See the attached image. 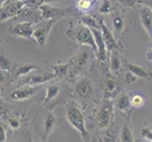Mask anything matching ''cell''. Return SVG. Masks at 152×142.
Returning <instances> with one entry per match:
<instances>
[{
  "mask_svg": "<svg viewBox=\"0 0 152 142\" xmlns=\"http://www.w3.org/2000/svg\"><path fill=\"white\" fill-rule=\"evenodd\" d=\"M66 117L68 122L77 131L86 142H89L90 135L86 126V120L82 110L73 101H69L66 104Z\"/></svg>",
  "mask_w": 152,
  "mask_h": 142,
  "instance_id": "6da1fadb",
  "label": "cell"
},
{
  "mask_svg": "<svg viewBox=\"0 0 152 142\" xmlns=\"http://www.w3.org/2000/svg\"><path fill=\"white\" fill-rule=\"evenodd\" d=\"M66 33V36H68L70 40L75 42L76 44L90 47V49L93 50L94 54L96 55L97 47H96L94 37L92 35V32L90 30V28H87L84 25L75 26L73 25V23H70Z\"/></svg>",
  "mask_w": 152,
  "mask_h": 142,
  "instance_id": "7a4b0ae2",
  "label": "cell"
},
{
  "mask_svg": "<svg viewBox=\"0 0 152 142\" xmlns=\"http://www.w3.org/2000/svg\"><path fill=\"white\" fill-rule=\"evenodd\" d=\"M57 22L53 20L45 21L43 20L38 24H35L34 30H33L32 39L34 40L37 47L44 49L47 45V41L51 31V28Z\"/></svg>",
  "mask_w": 152,
  "mask_h": 142,
  "instance_id": "3957f363",
  "label": "cell"
},
{
  "mask_svg": "<svg viewBox=\"0 0 152 142\" xmlns=\"http://www.w3.org/2000/svg\"><path fill=\"white\" fill-rule=\"evenodd\" d=\"M114 115V104L110 99H106L100 106L96 115L97 127L100 130H104L110 125Z\"/></svg>",
  "mask_w": 152,
  "mask_h": 142,
  "instance_id": "277c9868",
  "label": "cell"
},
{
  "mask_svg": "<svg viewBox=\"0 0 152 142\" xmlns=\"http://www.w3.org/2000/svg\"><path fill=\"white\" fill-rule=\"evenodd\" d=\"M89 60V52L88 50H84L81 49L77 54H75L74 57L70 59V68L69 75L71 77H76L80 72H82L85 66L87 65ZM68 75V76H69Z\"/></svg>",
  "mask_w": 152,
  "mask_h": 142,
  "instance_id": "5b68a950",
  "label": "cell"
},
{
  "mask_svg": "<svg viewBox=\"0 0 152 142\" xmlns=\"http://www.w3.org/2000/svg\"><path fill=\"white\" fill-rule=\"evenodd\" d=\"M35 24L30 22H17L9 28V33L14 37H20L24 39H32Z\"/></svg>",
  "mask_w": 152,
  "mask_h": 142,
  "instance_id": "8992f818",
  "label": "cell"
},
{
  "mask_svg": "<svg viewBox=\"0 0 152 142\" xmlns=\"http://www.w3.org/2000/svg\"><path fill=\"white\" fill-rule=\"evenodd\" d=\"M39 11L41 12V16L43 20L45 21L53 20L58 22L60 19L64 18L66 15L69 9H60V8L52 7L49 4H44L39 8Z\"/></svg>",
  "mask_w": 152,
  "mask_h": 142,
  "instance_id": "52a82bcc",
  "label": "cell"
},
{
  "mask_svg": "<svg viewBox=\"0 0 152 142\" xmlns=\"http://www.w3.org/2000/svg\"><path fill=\"white\" fill-rule=\"evenodd\" d=\"M74 93L79 99H83V101H88L93 96L94 93V87L92 83L90 82L88 78L84 77L80 79L75 83Z\"/></svg>",
  "mask_w": 152,
  "mask_h": 142,
  "instance_id": "ba28073f",
  "label": "cell"
},
{
  "mask_svg": "<svg viewBox=\"0 0 152 142\" xmlns=\"http://www.w3.org/2000/svg\"><path fill=\"white\" fill-rule=\"evenodd\" d=\"M122 64L124 68L134 75L136 78H140V79L146 80H152V71L144 67V66L133 64L128 60H126V58L122 59Z\"/></svg>",
  "mask_w": 152,
  "mask_h": 142,
  "instance_id": "9c48e42d",
  "label": "cell"
},
{
  "mask_svg": "<svg viewBox=\"0 0 152 142\" xmlns=\"http://www.w3.org/2000/svg\"><path fill=\"white\" fill-rule=\"evenodd\" d=\"M25 7L22 0L5 4L0 8V22H4L12 17H16L19 12Z\"/></svg>",
  "mask_w": 152,
  "mask_h": 142,
  "instance_id": "30bf717a",
  "label": "cell"
},
{
  "mask_svg": "<svg viewBox=\"0 0 152 142\" xmlns=\"http://www.w3.org/2000/svg\"><path fill=\"white\" fill-rule=\"evenodd\" d=\"M55 80V76L53 73H42L36 75H31L22 80L20 86H40V85L50 83L51 80Z\"/></svg>",
  "mask_w": 152,
  "mask_h": 142,
  "instance_id": "8fae6325",
  "label": "cell"
},
{
  "mask_svg": "<svg viewBox=\"0 0 152 142\" xmlns=\"http://www.w3.org/2000/svg\"><path fill=\"white\" fill-rule=\"evenodd\" d=\"M16 19L18 22H30L33 24H38L39 22L43 21L39 9H33L27 7H24L19 12L16 16Z\"/></svg>",
  "mask_w": 152,
  "mask_h": 142,
  "instance_id": "7c38bea8",
  "label": "cell"
},
{
  "mask_svg": "<svg viewBox=\"0 0 152 142\" xmlns=\"http://www.w3.org/2000/svg\"><path fill=\"white\" fill-rule=\"evenodd\" d=\"M90 30L92 32L95 44H96V47H97V53L95 56H96V58L100 62L104 63V62H107V50L106 47V44H104V39H103L101 30L90 28Z\"/></svg>",
  "mask_w": 152,
  "mask_h": 142,
  "instance_id": "4fadbf2b",
  "label": "cell"
},
{
  "mask_svg": "<svg viewBox=\"0 0 152 142\" xmlns=\"http://www.w3.org/2000/svg\"><path fill=\"white\" fill-rule=\"evenodd\" d=\"M101 32L103 35L104 42V44H106L107 53L111 52L114 49H118L122 52L123 47L117 43V41L115 40V38H114V36L112 34V32L107 28L106 24H104V21H101Z\"/></svg>",
  "mask_w": 152,
  "mask_h": 142,
  "instance_id": "5bb4252c",
  "label": "cell"
},
{
  "mask_svg": "<svg viewBox=\"0 0 152 142\" xmlns=\"http://www.w3.org/2000/svg\"><path fill=\"white\" fill-rule=\"evenodd\" d=\"M38 86H20L10 94V99L15 101H26L38 91Z\"/></svg>",
  "mask_w": 152,
  "mask_h": 142,
  "instance_id": "9a60e30c",
  "label": "cell"
},
{
  "mask_svg": "<svg viewBox=\"0 0 152 142\" xmlns=\"http://www.w3.org/2000/svg\"><path fill=\"white\" fill-rule=\"evenodd\" d=\"M140 19L144 30L149 36L152 35V9L147 6H142L139 9Z\"/></svg>",
  "mask_w": 152,
  "mask_h": 142,
  "instance_id": "2e32d148",
  "label": "cell"
},
{
  "mask_svg": "<svg viewBox=\"0 0 152 142\" xmlns=\"http://www.w3.org/2000/svg\"><path fill=\"white\" fill-rule=\"evenodd\" d=\"M120 50L114 49L109 52V68L113 73H119L121 71L123 64H122V58L120 57Z\"/></svg>",
  "mask_w": 152,
  "mask_h": 142,
  "instance_id": "e0dca14e",
  "label": "cell"
},
{
  "mask_svg": "<svg viewBox=\"0 0 152 142\" xmlns=\"http://www.w3.org/2000/svg\"><path fill=\"white\" fill-rule=\"evenodd\" d=\"M119 80L113 75L108 74L104 80V91L108 96L116 95L119 91Z\"/></svg>",
  "mask_w": 152,
  "mask_h": 142,
  "instance_id": "ac0fdd59",
  "label": "cell"
},
{
  "mask_svg": "<svg viewBox=\"0 0 152 142\" xmlns=\"http://www.w3.org/2000/svg\"><path fill=\"white\" fill-rule=\"evenodd\" d=\"M41 68L33 64H22L16 66L13 70L14 78H20L22 76H27L34 70H40Z\"/></svg>",
  "mask_w": 152,
  "mask_h": 142,
  "instance_id": "d6986e66",
  "label": "cell"
},
{
  "mask_svg": "<svg viewBox=\"0 0 152 142\" xmlns=\"http://www.w3.org/2000/svg\"><path fill=\"white\" fill-rule=\"evenodd\" d=\"M59 93H60V87L58 84H56V83L49 84L46 87V94H45V97L42 99L41 103L43 105L48 104L51 101H53V99L59 95Z\"/></svg>",
  "mask_w": 152,
  "mask_h": 142,
  "instance_id": "ffe728a7",
  "label": "cell"
},
{
  "mask_svg": "<svg viewBox=\"0 0 152 142\" xmlns=\"http://www.w3.org/2000/svg\"><path fill=\"white\" fill-rule=\"evenodd\" d=\"M70 64L71 63L69 60L68 63L52 65V70H53V74L55 76V80H62L66 77L69 72Z\"/></svg>",
  "mask_w": 152,
  "mask_h": 142,
  "instance_id": "44dd1931",
  "label": "cell"
},
{
  "mask_svg": "<svg viewBox=\"0 0 152 142\" xmlns=\"http://www.w3.org/2000/svg\"><path fill=\"white\" fill-rule=\"evenodd\" d=\"M116 106L119 111L121 112H128L131 108L130 105V97L126 93H121L117 98Z\"/></svg>",
  "mask_w": 152,
  "mask_h": 142,
  "instance_id": "7402d4cb",
  "label": "cell"
},
{
  "mask_svg": "<svg viewBox=\"0 0 152 142\" xmlns=\"http://www.w3.org/2000/svg\"><path fill=\"white\" fill-rule=\"evenodd\" d=\"M81 22L84 26L88 28H94V30H101V21H98L93 16L89 14H84L81 16Z\"/></svg>",
  "mask_w": 152,
  "mask_h": 142,
  "instance_id": "603a6c76",
  "label": "cell"
},
{
  "mask_svg": "<svg viewBox=\"0 0 152 142\" xmlns=\"http://www.w3.org/2000/svg\"><path fill=\"white\" fill-rule=\"evenodd\" d=\"M120 142H134V135H133L130 125L127 123L124 124L120 132Z\"/></svg>",
  "mask_w": 152,
  "mask_h": 142,
  "instance_id": "cb8c5ba5",
  "label": "cell"
},
{
  "mask_svg": "<svg viewBox=\"0 0 152 142\" xmlns=\"http://www.w3.org/2000/svg\"><path fill=\"white\" fill-rule=\"evenodd\" d=\"M55 123H56V117L53 114H49L45 118L44 124H43V128H44V133L49 135L50 133L53 131L54 127H55Z\"/></svg>",
  "mask_w": 152,
  "mask_h": 142,
  "instance_id": "d4e9b609",
  "label": "cell"
},
{
  "mask_svg": "<svg viewBox=\"0 0 152 142\" xmlns=\"http://www.w3.org/2000/svg\"><path fill=\"white\" fill-rule=\"evenodd\" d=\"M12 62L5 54H0V69L4 72H11L12 69Z\"/></svg>",
  "mask_w": 152,
  "mask_h": 142,
  "instance_id": "484cf974",
  "label": "cell"
},
{
  "mask_svg": "<svg viewBox=\"0 0 152 142\" xmlns=\"http://www.w3.org/2000/svg\"><path fill=\"white\" fill-rule=\"evenodd\" d=\"M145 102V99L144 96L141 94H134L130 97V105L131 107L134 108H140L142 106H144V104Z\"/></svg>",
  "mask_w": 152,
  "mask_h": 142,
  "instance_id": "4316f807",
  "label": "cell"
},
{
  "mask_svg": "<svg viewBox=\"0 0 152 142\" xmlns=\"http://www.w3.org/2000/svg\"><path fill=\"white\" fill-rule=\"evenodd\" d=\"M25 7L33 9H38L42 5L45 4L44 0H22Z\"/></svg>",
  "mask_w": 152,
  "mask_h": 142,
  "instance_id": "83f0119b",
  "label": "cell"
},
{
  "mask_svg": "<svg viewBox=\"0 0 152 142\" xmlns=\"http://www.w3.org/2000/svg\"><path fill=\"white\" fill-rule=\"evenodd\" d=\"M112 11V6H111V2L110 0H103V2L101 4L99 9L100 13L102 14H108L110 13Z\"/></svg>",
  "mask_w": 152,
  "mask_h": 142,
  "instance_id": "f1b7e54d",
  "label": "cell"
},
{
  "mask_svg": "<svg viewBox=\"0 0 152 142\" xmlns=\"http://www.w3.org/2000/svg\"><path fill=\"white\" fill-rule=\"evenodd\" d=\"M93 3V0H78L76 3V7H77L80 11L86 12L91 7V5Z\"/></svg>",
  "mask_w": 152,
  "mask_h": 142,
  "instance_id": "f546056e",
  "label": "cell"
},
{
  "mask_svg": "<svg viewBox=\"0 0 152 142\" xmlns=\"http://www.w3.org/2000/svg\"><path fill=\"white\" fill-rule=\"evenodd\" d=\"M113 28L116 32L122 33L124 28V20L121 16H115L113 18Z\"/></svg>",
  "mask_w": 152,
  "mask_h": 142,
  "instance_id": "4dcf8cb0",
  "label": "cell"
},
{
  "mask_svg": "<svg viewBox=\"0 0 152 142\" xmlns=\"http://www.w3.org/2000/svg\"><path fill=\"white\" fill-rule=\"evenodd\" d=\"M138 78H136L134 75L131 74L130 72H128V71H126V72L125 73V76H124V82H125V83L126 85H130L132 83H136Z\"/></svg>",
  "mask_w": 152,
  "mask_h": 142,
  "instance_id": "1f68e13d",
  "label": "cell"
},
{
  "mask_svg": "<svg viewBox=\"0 0 152 142\" xmlns=\"http://www.w3.org/2000/svg\"><path fill=\"white\" fill-rule=\"evenodd\" d=\"M141 135L147 141L152 142V129H150V128H146V127L142 128Z\"/></svg>",
  "mask_w": 152,
  "mask_h": 142,
  "instance_id": "d6a6232c",
  "label": "cell"
},
{
  "mask_svg": "<svg viewBox=\"0 0 152 142\" xmlns=\"http://www.w3.org/2000/svg\"><path fill=\"white\" fill-rule=\"evenodd\" d=\"M8 123H9V126L13 130H17L21 125V122L19 121V120L16 117H10L8 120Z\"/></svg>",
  "mask_w": 152,
  "mask_h": 142,
  "instance_id": "836d02e7",
  "label": "cell"
},
{
  "mask_svg": "<svg viewBox=\"0 0 152 142\" xmlns=\"http://www.w3.org/2000/svg\"><path fill=\"white\" fill-rule=\"evenodd\" d=\"M118 1L120 2V4H122L123 6L127 7V8H132L137 4L138 0H118Z\"/></svg>",
  "mask_w": 152,
  "mask_h": 142,
  "instance_id": "e575fe53",
  "label": "cell"
},
{
  "mask_svg": "<svg viewBox=\"0 0 152 142\" xmlns=\"http://www.w3.org/2000/svg\"><path fill=\"white\" fill-rule=\"evenodd\" d=\"M7 140V134L6 130L2 124H0V142H6Z\"/></svg>",
  "mask_w": 152,
  "mask_h": 142,
  "instance_id": "d590c367",
  "label": "cell"
},
{
  "mask_svg": "<svg viewBox=\"0 0 152 142\" xmlns=\"http://www.w3.org/2000/svg\"><path fill=\"white\" fill-rule=\"evenodd\" d=\"M103 142H116L115 136H113L110 133H107L103 137Z\"/></svg>",
  "mask_w": 152,
  "mask_h": 142,
  "instance_id": "8d00e7d4",
  "label": "cell"
},
{
  "mask_svg": "<svg viewBox=\"0 0 152 142\" xmlns=\"http://www.w3.org/2000/svg\"><path fill=\"white\" fill-rule=\"evenodd\" d=\"M146 59L152 62V47L148 49L146 51Z\"/></svg>",
  "mask_w": 152,
  "mask_h": 142,
  "instance_id": "74e56055",
  "label": "cell"
},
{
  "mask_svg": "<svg viewBox=\"0 0 152 142\" xmlns=\"http://www.w3.org/2000/svg\"><path fill=\"white\" fill-rule=\"evenodd\" d=\"M5 80H6V76L4 74V71L0 69V84L3 83L5 82Z\"/></svg>",
  "mask_w": 152,
  "mask_h": 142,
  "instance_id": "f35d334b",
  "label": "cell"
},
{
  "mask_svg": "<svg viewBox=\"0 0 152 142\" xmlns=\"http://www.w3.org/2000/svg\"><path fill=\"white\" fill-rule=\"evenodd\" d=\"M90 141H91V142H101V141H100V139L97 138V137H92V138H90Z\"/></svg>",
  "mask_w": 152,
  "mask_h": 142,
  "instance_id": "ab89813d",
  "label": "cell"
},
{
  "mask_svg": "<svg viewBox=\"0 0 152 142\" xmlns=\"http://www.w3.org/2000/svg\"><path fill=\"white\" fill-rule=\"evenodd\" d=\"M45 1V4H48V3H50V2H55V1H60V0H44Z\"/></svg>",
  "mask_w": 152,
  "mask_h": 142,
  "instance_id": "60d3db41",
  "label": "cell"
},
{
  "mask_svg": "<svg viewBox=\"0 0 152 142\" xmlns=\"http://www.w3.org/2000/svg\"><path fill=\"white\" fill-rule=\"evenodd\" d=\"M7 2V0H0V8H1L3 5H5Z\"/></svg>",
  "mask_w": 152,
  "mask_h": 142,
  "instance_id": "b9f144b4",
  "label": "cell"
},
{
  "mask_svg": "<svg viewBox=\"0 0 152 142\" xmlns=\"http://www.w3.org/2000/svg\"><path fill=\"white\" fill-rule=\"evenodd\" d=\"M15 1H19V0H7L6 4H8V3H12V2H15Z\"/></svg>",
  "mask_w": 152,
  "mask_h": 142,
  "instance_id": "7bdbcfd3",
  "label": "cell"
},
{
  "mask_svg": "<svg viewBox=\"0 0 152 142\" xmlns=\"http://www.w3.org/2000/svg\"><path fill=\"white\" fill-rule=\"evenodd\" d=\"M94 1H96V0H93V2H94Z\"/></svg>",
  "mask_w": 152,
  "mask_h": 142,
  "instance_id": "ee69618b",
  "label": "cell"
},
{
  "mask_svg": "<svg viewBox=\"0 0 152 142\" xmlns=\"http://www.w3.org/2000/svg\"><path fill=\"white\" fill-rule=\"evenodd\" d=\"M9 142H13V141H9Z\"/></svg>",
  "mask_w": 152,
  "mask_h": 142,
  "instance_id": "f6af8a7d",
  "label": "cell"
}]
</instances>
